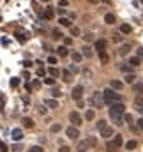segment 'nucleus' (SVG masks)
<instances>
[{
  "label": "nucleus",
  "instance_id": "nucleus-43",
  "mask_svg": "<svg viewBox=\"0 0 143 152\" xmlns=\"http://www.w3.org/2000/svg\"><path fill=\"white\" fill-rule=\"evenodd\" d=\"M71 34H73V35H80V28L78 27H71Z\"/></svg>",
  "mask_w": 143,
  "mask_h": 152
},
{
  "label": "nucleus",
  "instance_id": "nucleus-32",
  "mask_svg": "<svg viewBox=\"0 0 143 152\" xmlns=\"http://www.w3.org/2000/svg\"><path fill=\"white\" fill-rule=\"evenodd\" d=\"M129 66H132V67H134V66H140V57H132V58L129 60Z\"/></svg>",
  "mask_w": 143,
  "mask_h": 152
},
{
  "label": "nucleus",
  "instance_id": "nucleus-27",
  "mask_svg": "<svg viewBox=\"0 0 143 152\" xmlns=\"http://www.w3.org/2000/svg\"><path fill=\"white\" fill-rule=\"evenodd\" d=\"M99 58H101V62H103V64H108V62H110V57H108L106 52H101V53H99Z\"/></svg>",
  "mask_w": 143,
  "mask_h": 152
},
{
  "label": "nucleus",
  "instance_id": "nucleus-12",
  "mask_svg": "<svg viewBox=\"0 0 143 152\" xmlns=\"http://www.w3.org/2000/svg\"><path fill=\"white\" fill-rule=\"evenodd\" d=\"M11 136H13V140H14V141H19V140L23 138V131L16 127V129H13V133H11Z\"/></svg>",
  "mask_w": 143,
  "mask_h": 152
},
{
  "label": "nucleus",
  "instance_id": "nucleus-2",
  "mask_svg": "<svg viewBox=\"0 0 143 152\" xmlns=\"http://www.w3.org/2000/svg\"><path fill=\"white\" fill-rule=\"evenodd\" d=\"M103 99H104V104H115V103H122V96L118 92H115L113 88H106L103 92Z\"/></svg>",
  "mask_w": 143,
  "mask_h": 152
},
{
  "label": "nucleus",
  "instance_id": "nucleus-42",
  "mask_svg": "<svg viewBox=\"0 0 143 152\" xmlns=\"http://www.w3.org/2000/svg\"><path fill=\"white\" fill-rule=\"evenodd\" d=\"M0 110H5V97L0 96Z\"/></svg>",
  "mask_w": 143,
  "mask_h": 152
},
{
  "label": "nucleus",
  "instance_id": "nucleus-15",
  "mask_svg": "<svg viewBox=\"0 0 143 152\" xmlns=\"http://www.w3.org/2000/svg\"><path fill=\"white\" fill-rule=\"evenodd\" d=\"M53 16H55V11H53V7H49V5H48V7H46V11L43 13V18H44V19H51Z\"/></svg>",
  "mask_w": 143,
  "mask_h": 152
},
{
  "label": "nucleus",
  "instance_id": "nucleus-18",
  "mask_svg": "<svg viewBox=\"0 0 143 152\" xmlns=\"http://www.w3.org/2000/svg\"><path fill=\"white\" fill-rule=\"evenodd\" d=\"M104 21H106L108 25H113V23L117 21V16L111 14V13H108V14H104Z\"/></svg>",
  "mask_w": 143,
  "mask_h": 152
},
{
  "label": "nucleus",
  "instance_id": "nucleus-4",
  "mask_svg": "<svg viewBox=\"0 0 143 152\" xmlns=\"http://www.w3.org/2000/svg\"><path fill=\"white\" fill-rule=\"evenodd\" d=\"M122 143H124V140H122L120 135L118 136H113V140H110L108 143H106V152H117L122 147Z\"/></svg>",
  "mask_w": 143,
  "mask_h": 152
},
{
  "label": "nucleus",
  "instance_id": "nucleus-38",
  "mask_svg": "<svg viewBox=\"0 0 143 152\" xmlns=\"http://www.w3.org/2000/svg\"><path fill=\"white\" fill-rule=\"evenodd\" d=\"M18 85H19V78H16V76H14V78H11V87H13V88H16Z\"/></svg>",
  "mask_w": 143,
  "mask_h": 152
},
{
  "label": "nucleus",
  "instance_id": "nucleus-13",
  "mask_svg": "<svg viewBox=\"0 0 143 152\" xmlns=\"http://www.w3.org/2000/svg\"><path fill=\"white\" fill-rule=\"evenodd\" d=\"M129 52H131V44H122V46L118 48V55H122V57L129 55Z\"/></svg>",
  "mask_w": 143,
  "mask_h": 152
},
{
  "label": "nucleus",
  "instance_id": "nucleus-53",
  "mask_svg": "<svg viewBox=\"0 0 143 152\" xmlns=\"http://www.w3.org/2000/svg\"><path fill=\"white\" fill-rule=\"evenodd\" d=\"M44 73H46V71H44L43 67H39V69H37V74H39V76H44Z\"/></svg>",
  "mask_w": 143,
  "mask_h": 152
},
{
  "label": "nucleus",
  "instance_id": "nucleus-47",
  "mask_svg": "<svg viewBox=\"0 0 143 152\" xmlns=\"http://www.w3.org/2000/svg\"><path fill=\"white\" fill-rule=\"evenodd\" d=\"M58 152H71V149H69L67 145H62V147L58 149Z\"/></svg>",
  "mask_w": 143,
  "mask_h": 152
},
{
  "label": "nucleus",
  "instance_id": "nucleus-51",
  "mask_svg": "<svg viewBox=\"0 0 143 152\" xmlns=\"http://www.w3.org/2000/svg\"><path fill=\"white\" fill-rule=\"evenodd\" d=\"M48 62L49 64H57V57H48Z\"/></svg>",
  "mask_w": 143,
  "mask_h": 152
},
{
  "label": "nucleus",
  "instance_id": "nucleus-23",
  "mask_svg": "<svg viewBox=\"0 0 143 152\" xmlns=\"http://www.w3.org/2000/svg\"><path fill=\"white\" fill-rule=\"evenodd\" d=\"M51 35H53V39H62L64 37V34H62V30H60V28H53L51 30Z\"/></svg>",
  "mask_w": 143,
  "mask_h": 152
},
{
  "label": "nucleus",
  "instance_id": "nucleus-7",
  "mask_svg": "<svg viewBox=\"0 0 143 152\" xmlns=\"http://www.w3.org/2000/svg\"><path fill=\"white\" fill-rule=\"evenodd\" d=\"M71 96H73L74 101H81V97H83V87L81 85H76L73 88V92H71Z\"/></svg>",
  "mask_w": 143,
  "mask_h": 152
},
{
  "label": "nucleus",
  "instance_id": "nucleus-29",
  "mask_svg": "<svg viewBox=\"0 0 143 152\" xmlns=\"http://www.w3.org/2000/svg\"><path fill=\"white\" fill-rule=\"evenodd\" d=\"M94 117H96L94 110H87V111H85V119H87V120H94Z\"/></svg>",
  "mask_w": 143,
  "mask_h": 152
},
{
  "label": "nucleus",
  "instance_id": "nucleus-48",
  "mask_svg": "<svg viewBox=\"0 0 143 152\" xmlns=\"http://www.w3.org/2000/svg\"><path fill=\"white\" fill-rule=\"evenodd\" d=\"M120 41H122L120 34H115V35H113V43H120Z\"/></svg>",
  "mask_w": 143,
  "mask_h": 152
},
{
  "label": "nucleus",
  "instance_id": "nucleus-9",
  "mask_svg": "<svg viewBox=\"0 0 143 152\" xmlns=\"http://www.w3.org/2000/svg\"><path fill=\"white\" fill-rule=\"evenodd\" d=\"M60 74H62V80H64L65 83H71V82H73V71H71V69H64Z\"/></svg>",
  "mask_w": 143,
  "mask_h": 152
},
{
  "label": "nucleus",
  "instance_id": "nucleus-11",
  "mask_svg": "<svg viewBox=\"0 0 143 152\" xmlns=\"http://www.w3.org/2000/svg\"><path fill=\"white\" fill-rule=\"evenodd\" d=\"M134 108L140 111V113H143V96H138L134 99Z\"/></svg>",
  "mask_w": 143,
  "mask_h": 152
},
{
  "label": "nucleus",
  "instance_id": "nucleus-34",
  "mask_svg": "<svg viewBox=\"0 0 143 152\" xmlns=\"http://www.w3.org/2000/svg\"><path fill=\"white\" fill-rule=\"evenodd\" d=\"M28 152H44V149L41 147V145H34V147H30Z\"/></svg>",
  "mask_w": 143,
  "mask_h": 152
},
{
  "label": "nucleus",
  "instance_id": "nucleus-46",
  "mask_svg": "<svg viewBox=\"0 0 143 152\" xmlns=\"http://www.w3.org/2000/svg\"><path fill=\"white\" fill-rule=\"evenodd\" d=\"M64 46H71V44H73V39H71V37H64Z\"/></svg>",
  "mask_w": 143,
  "mask_h": 152
},
{
  "label": "nucleus",
  "instance_id": "nucleus-45",
  "mask_svg": "<svg viewBox=\"0 0 143 152\" xmlns=\"http://www.w3.org/2000/svg\"><path fill=\"white\" fill-rule=\"evenodd\" d=\"M83 39H85V41H87V43H88V41H92V39H94V35H92V34H90V32H87V34H85V35H83Z\"/></svg>",
  "mask_w": 143,
  "mask_h": 152
},
{
  "label": "nucleus",
  "instance_id": "nucleus-22",
  "mask_svg": "<svg viewBox=\"0 0 143 152\" xmlns=\"http://www.w3.org/2000/svg\"><path fill=\"white\" fill-rule=\"evenodd\" d=\"M57 53H58L60 57H67V55H69V50H67V46H58V48H57Z\"/></svg>",
  "mask_w": 143,
  "mask_h": 152
},
{
  "label": "nucleus",
  "instance_id": "nucleus-10",
  "mask_svg": "<svg viewBox=\"0 0 143 152\" xmlns=\"http://www.w3.org/2000/svg\"><path fill=\"white\" fill-rule=\"evenodd\" d=\"M106 41H104V39H97V41H96V50H97V52L101 53V52H106Z\"/></svg>",
  "mask_w": 143,
  "mask_h": 152
},
{
  "label": "nucleus",
  "instance_id": "nucleus-16",
  "mask_svg": "<svg viewBox=\"0 0 143 152\" xmlns=\"http://www.w3.org/2000/svg\"><path fill=\"white\" fill-rule=\"evenodd\" d=\"M110 87H111V88H113L115 92H117V90H120L122 87H124V83L118 82V80H111V82H110Z\"/></svg>",
  "mask_w": 143,
  "mask_h": 152
},
{
  "label": "nucleus",
  "instance_id": "nucleus-33",
  "mask_svg": "<svg viewBox=\"0 0 143 152\" xmlns=\"http://www.w3.org/2000/svg\"><path fill=\"white\" fill-rule=\"evenodd\" d=\"M71 57H73V60H74V62H80V60L83 58V55H81V53H78V52H74L73 55H71Z\"/></svg>",
  "mask_w": 143,
  "mask_h": 152
},
{
  "label": "nucleus",
  "instance_id": "nucleus-31",
  "mask_svg": "<svg viewBox=\"0 0 143 152\" xmlns=\"http://www.w3.org/2000/svg\"><path fill=\"white\" fill-rule=\"evenodd\" d=\"M136 145H138L136 141L131 140V141H127V143H126V149H127V150H132V149H136Z\"/></svg>",
  "mask_w": 143,
  "mask_h": 152
},
{
  "label": "nucleus",
  "instance_id": "nucleus-58",
  "mask_svg": "<svg viewBox=\"0 0 143 152\" xmlns=\"http://www.w3.org/2000/svg\"><path fill=\"white\" fill-rule=\"evenodd\" d=\"M103 2H106V4H110V2H111V0H103Z\"/></svg>",
  "mask_w": 143,
  "mask_h": 152
},
{
  "label": "nucleus",
  "instance_id": "nucleus-57",
  "mask_svg": "<svg viewBox=\"0 0 143 152\" xmlns=\"http://www.w3.org/2000/svg\"><path fill=\"white\" fill-rule=\"evenodd\" d=\"M88 2H90V4H97V2H99V0H88Z\"/></svg>",
  "mask_w": 143,
  "mask_h": 152
},
{
  "label": "nucleus",
  "instance_id": "nucleus-28",
  "mask_svg": "<svg viewBox=\"0 0 143 152\" xmlns=\"http://www.w3.org/2000/svg\"><path fill=\"white\" fill-rule=\"evenodd\" d=\"M132 90L138 94H143V83H132Z\"/></svg>",
  "mask_w": 143,
  "mask_h": 152
},
{
  "label": "nucleus",
  "instance_id": "nucleus-49",
  "mask_svg": "<svg viewBox=\"0 0 143 152\" xmlns=\"http://www.w3.org/2000/svg\"><path fill=\"white\" fill-rule=\"evenodd\" d=\"M124 119H126V122H129V124L132 122V115H129V113H126V115H124Z\"/></svg>",
  "mask_w": 143,
  "mask_h": 152
},
{
  "label": "nucleus",
  "instance_id": "nucleus-59",
  "mask_svg": "<svg viewBox=\"0 0 143 152\" xmlns=\"http://www.w3.org/2000/svg\"><path fill=\"white\" fill-rule=\"evenodd\" d=\"M41 2H49V0H41Z\"/></svg>",
  "mask_w": 143,
  "mask_h": 152
},
{
  "label": "nucleus",
  "instance_id": "nucleus-17",
  "mask_svg": "<svg viewBox=\"0 0 143 152\" xmlns=\"http://www.w3.org/2000/svg\"><path fill=\"white\" fill-rule=\"evenodd\" d=\"M81 55H83L85 58H92V55H94V53H92V48L90 46H83V48H81Z\"/></svg>",
  "mask_w": 143,
  "mask_h": 152
},
{
  "label": "nucleus",
  "instance_id": "nucleus-37",
  "mask_svg": "<svg viewBox=\"0 0 143 152\" xmlns=\"http://www.w3.org/2000/svg\"><path fill=\"white\" fill-rule=\"evenodd\" d=\"M60 127H62L60 124H51V127H49V131H51V133H58V131H60Z\"/></svg>",
  "mask_w": 143,
  "mask_h": 152
},
{
  "label": "nucleus",
  "instance_id": "nucleus-55",
  "mask_svg": "<svg viewBox=\"0 0 143 152\" xmlns=\"http://www.w3.org/2000/svg\"><path fill=\"white\" fill-rule=\"evenodd\" d=\"M138 129H141V131H143V119H140V120H138Z\"/></svg>",
  "mask_w": 143,
  "mask_h": 152
},
{
  "label": "nucleus",
  "instance_id": "nucleus-19",
  "mask_svg": "<svg viewBox=\"0 0 143 152\" xmlns=\"http://www.w3.org/2000/svg\"><path fill=\"white\" fill-rule=\"evenodd\" d=\"M21 122H23V127H27V129H32L34 127V120L30 119V117H23Z\"/></svg>",
  "mask_w": 143,
  "mask_h": 152
},
{
  "label": "nucleus",
  "instance_id": "nucleus-6",
  "mask_svg": "<svg viewBox=\"0 0 143 152\" xmlns=\"http://www.w3.org/2000/svg\"><path fill=\"white\" fill-rule=\"evenodd\" d=\"M69 120L73 122L74 127H80L81 124H83V119H81V115L78 113V111H71V113H69Z\"/></svg>",
  "mask_w": 143,
  "mask_h": 152
},
{
  "label": "nucleus",
  "instance_id": "nucleus-20",
  "mask_svg": "<svg viewBox=\"0 0 143 152\" xmlns=\"http://www.w3.org/2000/svg\"><path fill=\"white\" fill-rule=\"evenodd\" d=\"M44 106L55 110V108H58V103H57V99H46V101H44Z\"/></svg>",
  "mask_w": 143,
  "mask_h": 152
},
{
  "label": "nucleus",
  "instance_id": "nucleus-40",
  "mask_svg": "<svg viewBox=\"0 0 143 152\" xmlns=\"http://www.w3.org/2000/svg\"><path fill=\"white\" fill-rule=\"evenodd\" d=\"M51 96H53V97H60V96H62V92H60V90L55 87V88L51 90Z\"/></svg>",
  "mask_w": 143,
  "mask_h": 152
},
{
  "label": "nucleus",
  "instance_id": "nucleus-54",
  "mask_svg": "<svg viewBox=\"0 0 143 152\" xmlns=\"http://www.w3.org/2000/svg\"><path fill=\"white\" fill-rule=\"evenodd\" d=\"M23 66H25V67H32L34 64H32V62H30V60H25V62H23Z\"/></svg>",
  "mask_w": 143,
  "mask_h": 152
},
{
  "label": "nucleus",
  "instance_id": "nucleus-14",
  "mask_svg": "<svg viewBox=\"0 0 143 152\" xmlns=\"http://www.w3.org/2000/svg\"><path fill=\"white\" fill-rule=\"evenodd\" d=\"M14 37H16V41H18V43H27V41H28V35H27L25 32H16Z\"/></svg>",
  "mask_w": 143,
  "mask_h": 152
},
{
  "label": "nucleus",
  "instance_id": "nucleus-52",
  "mask_svg": "<svg viewBox=\"0 0 143 152\" xmlns=\"http://www.w3.org/2000/svg\"><path fill=\"white\" fill-rule=\"evenodd\" d=\"M19 150H21V147H19L18 143H14V145H13V152H19Z\"/></svg>",
  "mask_w": 143,
  "mask_h": 152
},
{
  "label": "nucleus",
  "instance_id": "nucleus-5",
  "mask_svg": "<svg viewBox=\"0 0 143 152\" xmlns=\"http://www.w3.org/2000/svg\"><path fill=\"white\" fill-rule=\"evenodd\" d=\"M90 104L94 106V108H103V104H104V99H103V92H94L92 94V97H90Z\"/></svg>",
  "mask_w": 143,
  "mask_h": 152
},
{
  "label": "nucleus",
  "instance_id": "nucleus-8",
  "mask_svg": "<svg viewBox=\"0 0 143 152\" xmlns=\"http://www.w3.org/2000/svg\"><path fill=\"white\" fill-rule=\"evenodd\" d=\"M65 135H67L71 140H76V138L80 136V129H78V127H74V126H71V127H67Z\"/></svg>",
  "mask_w": 143,
  "mask_h": 152
},
{
  "label": "nucleus",
  "instance_id": "nucleus-3",
  "mask_svg": "<svg viewBox=\"0 0 143 152\" xmlns=\"http://www.w3.org/2000/svg\"><path fill=\"white\" fill-rule=\"evenodd\" d=\"M96 143H97L96 136H88L87 140H81L80 143L76 145V150H78V152H88L92 147H96Z\"/></svg>",
  "mask_w": 143,
  "mask_h": 152
},
{
  "label": "nucleus",
  "instance_id": "nucleus-1",
  "mask_svg": "<svg viewBox=\"0 0 143 152\" xmlns=\"http://www.w3.org/2000/svg\"><path fill=\"white\" fill-rule=\"evenodd\" d=\"M124 115H126L124 103H115V104L110 106V117H111V120H113L117 126L122 124V117H124Z\"/></svg>",
  "mask_w": 143,
  "mask_h": 152
},
{
  "label": "nucleus",
  "instance_id": "nucleus-39",
  "mask_svg": "<svg viewBox=\"0 0 143 152\" xmlns=\"http://www.w3.org/2000/svg\"><path fill=\"white\" fill-rule=\"evenodd\" d=\"M134 80H136V76H134V74H127V76H126V82H127V83H131V85L134 83Z\"/></svg>",
  "mask_w": 143,
  "mask_h": 152
},
{
  "label": "nucleus",
  "instance_id": "nucleus-56",
  "mask_svg": "<svg viewBox=\"0 0 143 152\" xmlns=\"http://www.w3.org/2000/svg\"><path fill=\"white\" fill-rule=\"evenodd\" d=\"M138 57H143V48H138Z\"/></svg>",
  "mask_w": 143,
  "mask_h": 152
},
{
  "label": "nucleus",
  "instance_id": "nucleus-60",
  "mask_svg": "<svg viewBox=\"0 0 143 152\" xmlns=\"http://www.w3.org/2000/svg\"><path fill=\"white\" fill-rule=\"evenodd\" d=\"M0 21H2V16H0Z\"/></svg>",
  "mask_w": 143,
  "mask_h": 152
},
{
  "label": "nucleus",
  "instance_id": "nucleus-26",
  "mask_svg": "<svg viewBox=\"0 0 143 152\" xmlns=\"http://www.w3.org/2000/svg\"><path fill=\"white\" fill-rule=\"evenodd\" d=\"M131 30H132V28H131V25H127V23H122V25H120V32H122V34H131Z\"/></svg>",
  "mask_w": 143,
  "mask_h": 152
},
{
  "label": "nucleus",
  "instance_id": "nucleus-41",
  "mask_svg": "<svg viewBox=\"0 0 143 152\" xmlns=\"http://www.w3.org/2000/svg\"><path fill=\"white\" fill-rule=\"evenodd\" d=\"M0 152H9V149H7V145L4 143L2 140H0Z\"/></svg>",
  "mask_w": 143,
  "mask_h": 152
},
{
  "label": "nucleus",
  "instance_id": "nucleus-44",
  "mask_svg": "<svg viewBox=\"0 0 143 152\" xmlns=\"http://www.w3.org/2000/svg\"><path fill=\"white\" fill-rule=\"evenodd\" d=\"M32 87H34V90H39V88H41V82H39V80H34Z\"/></svg>",
  "mask_w": 143,
  "mask_h": 152
},
{
  "label": "nucleus",
  "instance_id": "nucleus-21",
  "mask_svg": "<svg viewBox=\"0 0 143 152\" xmlns=\"http://www.w3.org/2000/svg\"><path fill=\"white\" fill-rule=\"evenodd\" d=\"M101 136H104V138H110V136H113V127H104L103 131H101Z\"/></svg>",
  "mask_w": 143,
  "mask_h": 152
},
{
  "label": "nucleus",
  "instance_id": "nucleus-36",
  "mask_svg": "<svg viewBox=\"0 0 143 152\" xmlns=\"http://www.w3.org/2000/svg\"><path fill=\"white\" fill-rule=\"evenodd\" d=\"M104 127H108V126H106V120H97V129L103 131Z\"/></svg>",
  "mask_w": 143,
  "mask_h": 152
},
{
  "label": "nucleus",
  "instance_id": "nucleus-50",
  "mask_svg": "<svg viewBox=\"0 0 143 152\" xmlns=\"http://www.w3.org/2000/svg\"><path fill=\"white\" fill-rule=\"evenodd\" d=\"M58 5H60V7H67V5H69V2H67V0H60Z\"/></svg>",
  "mask_w": 143,
  "mask_h": 152
},
{
  "label": "nucleus",
  "instance_id": "nucleus-30",
  "mask_svg": "<svg viewBox=\"0 0 143 152\" xmlns=\"http://www.w3.org/2000/svg\"><path fill=\"white\" fill-rule=\"evenodd\" d=\"M49 74H51V78H58L60 76V71L57 67H49Z\"/></svg>",
  "mask_w": 143,
  "mask_h": 152
},
{
  "label": "nucleus",
  "instance_id": "nucleus-24",
  "mask_svg": "<svg viewBox=\"0 0 143 152\" xmlns=\"http://www.w3.org/2000/svg\"><path fill=\"white\" fill-rule=\"evenodd\" d=\"M120 71H122V73L131 74L132 73V66H129V64H120Z\"/></svg>",
  "mask_w": 143,
  "mask_h": 152
},
{
  "label": "nucleus",
  "instance_id": "nucleus-25",
  "mask_svg": "<svg viewBox=\"0 0 143 152\" xmlns=\"http://www.w3.org/2000/svg\"><path fill=\"white\" fill-rule=\"evenodd\" d=\"M58 23L60 25H62V27H73V25H71V19H67V18H64V16H60V19H58Z\"/></svg>",
  "mask_w": 143,
  "mask_h": 152
},
{
  "label": "nucleus",
  "instance_id": "nucleus-35",
  "mask_svg": "<svg viewBox=\"0 0 143 152\" xmlns=\"http://www.w3.org/2000/svg\"><path fill=\"white\" fill-rule=\"evenodd\" d=\"M44 85H51V87H53V85H55V78H51V76L48 78V76H46V78H44Z\"/></svg>",
  "mask_w": 143,
  "mask_h": 152
}]
</instances>
